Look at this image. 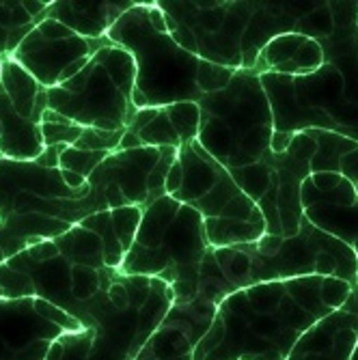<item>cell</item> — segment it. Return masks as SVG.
I'll list each match as a JSON object with an SVG mask.
<instances>
[{"mask_svg":"<svg viewBox=\"0 0 358 360\" xmlns=\"http://www.w3.org/2000/svg\"><path fill=\"white\" fill-rule=\"evenodd\" d=\"M91 188L72 190L60 169L22 160H0V248L7 259L72 226L65 220L70 201L87 199Z\"/></svg>","mask_w":358,"mask_h":360,"instance_id":"6da1fadb","label":"cell"},{"mask_svg":"<svg viewBox=\"0 0 358 360\" xmlns=\"http://www.w3.org/2000/svg\"><path fill=\"white\" fill-rule=\"evenodd\" d=\"M197 143L226 171L262 162L274 136V117L259 74L240 70L224 91L199 100Z\"/></svg>","mask_w":358,"mask_h":360,"instance_id":"7a4b0ae2","label":"cell"},{"mask_svg":"<svg viewBox=\"0 0 358 360\" xmlns=\"http://www.w3.org/2000/svg\"><path fill=\"white\" fill-rule=\"evenodd\" d=\"M108 39L127 50L136 60L132 104L139 110L199 102L203 97L197 84L201 58L181 50L169 32L153 28L147 0H139L117 20V24L108 30Z\"/></svg>","mask_w":358,"mask_h":360,"instance_id":"3957f363","label":"cell"},{"mask_svg":"<svg viewBox=\"0 0 358 360\" xmlns=\"http://www.w3.org/2000/svg\"><path fill=\"white\" fill-rule=\"evenodd\" d=\"M134 86V56L110 44L95 52L78 76L46 91L48 108L80 127L117 132L132 123L139 112L132 104Z\"/></svg>","mask_w":358,"mask_h":360,"instance_id":"277c9868","label":"cell"},{"mask_svg":"<svg viewBox=\"0 0 358 360\" xmlns=\"http://www.w3.org/2000/svg\"><path fill=\"white\" fill-rule=\"evenodd\" d=\"M110 44L108 35L102 39H87L65 24L46 18L11 58L48 91L78 76L93 54Z\"/></svg>","mask_w":358,"mask_h":360,"instance_id":"5b68a950","label":"cell"},{"mask_svg":"<svg viewBox=\"0 0 358 360\" xmlns=\"http://www.w3.org/2000/svg\"><path fill=\"white\" fill-rule=\"evenodd\" d=\"M165 147H139L110 153L89 177V196L80 201L82 220L119 207H147L149 175L158 167Z\"/></svg>","mask_w":358,"mask_h":360,"instance_id":"8992f818","label":"cell"},{"mask_svg":"<svg viewBox=\"0 0 358 360\" xmlns=\"http://www.w3.org/2000/svg\"><path fill=\"white\" fill-rule=\"evenodd\" d=\"M63 335L68 333L37 311L35 298H0V360H46Z\"/></svg>","mask_w":358,"mask_h":360,"instance_id":"52a82bcc","label":"cell"},{"mask_svg":"<svg viewBox=\"0 0 358 360\" xmlns=\"http://www.w3.org/2000/svg\"><path fill=\"white\" fill-rule=\"evenodd\" d=\"M218 307L197 296L188 304H173L136 360H194V349L205 337Z\"/></svg>","mask_w":358,"mask_h":360,"instance_id":"ba28073f","label":"cell"},{"mask_svg":"<svg viewBox=\"0 0 358 360\" xmlns=\"http://www.w3.org/2000/svg\"><path fill=\"white\" fill-rule=\"evenodd\" d=\"M356 343L358 317L341 309L307 330L287 360H350Z\"/></svg>","mask_w":358,"mask_h":360,"instance_id":"9c48e42d","label":"cell"},{"mask_svg":"<svg viewBox=\"0 0 358 360\" xmlns=\"http://www.w3.org/2000/svg\"><path fill=\"white\" fill-rule=\"evenodd\" d=\"M136 3L139 0H123V3H110V0H97V3L54 0L46 11V18L65 24L87 39H102L117 24V20L123 13H127Z\"/></svg>","mask_w":358,"mask_h":360,"instance_id":"30bf717a","label":"cell"},{"mask_svg":"<svg viewBox=\"0 0 358 360\" xmlns=\"http://www.w3.org/2000/svg\"><path fill=\"white\" fill-rule=\"evenodd\" d=\"M179 162L184 167V184L173 194V199H177L184 205L201 201L207 192H212L220 175L226 171L197 141L179 147Z\"/></svg>","mask_w":358,"mask_h":360,"instance_id":"8fae6325","label":"cell"},{"mask_svg":"<svg viewBox=\"0 0 358 360\" xmlns=\"http://www.w3.org/2000/svg\"><path fill=\"white\" fill-rule=\"evenodd\" d=\"M48 0H0V60L11 58L22 41L46 20Z\"/></svg>","mask_w":358,"mask_h":360,"instance_id":"7c38bea8","label":"cell"},{"mask_svg":"<svg viewBox=\"0 0 358 360\" xmlns=\"http://www.w3.org/2000/svg\"><path fill=\"white\" fill-rule=\"evenodd\" d=\"M46 360H134L123 349L100 337L95 330L84 328L80 333L63 335L50 347Z\"/></svg>","mask_w":358,"mask_h":360,"instance_id":"4fadbf2b","label":"cell"},{"mask_svg":"<svg viewBox=\"0 0 358 360\" xmlns=\"http://www.w3.org/2000/svg\"><path fill=\"white\" fill-rule=\"evenodd\" d=\"M305 218L319 231L345 242L347 246H354L358 242V201L352 207L319 203L305 210Z\"/></svg>","mask_w":358,"mask_h":360,"instance_id":"5bb4252c","label":"cell"},{"mask_svg":"<svg viewBox=\"0 0 358 360\" xmlns=\"http://www.w3.org/2000/svg\"><path fill=\"white\" fill-rule=\"evenodd\" d=\"M205 238L212 248H231L257 244L266 236V224H255L229 218H203Z\"/></svg>","mask_w":358,"mask_h":360,"instance_id":"9a60e30c","label":"cell"},{"mask_svg":"<svg viewBox=\"0 0 358 360\" xmlns=\"http://www.w3.org/2000/svg\"><path fill=\"white\" fill-rule=\"evenodd\" d=\"M307 132L317 141V153L311 160V175L324 171L341 173V160L358 147L356 141L339 132H326V129H307Z\"/></svg>","mask_w":358,"mask_h":360,"instance_id":"2e32d148","label":"cell"},{"mask_svg":"<svg viewBox=\"0 0 358 360\" xmlns=\"http://www.w3.org/2000/svg\"><path fill=\"white\" fill-rule=\"evenodd\" d=\"M84 229H91L97 236L104 240V261H106V268L110 270H121L123 261L127 250L123 248L117 231H115V222H113V214L108 212H100V214H93L89 218H84L80 222Z\"/></svg>","mask_w":358,"mask_h":360,"instance_id":"e0dca14e","label":"cell"},{"mask_svg":"<svg viewBox=\"0 0 358 360\" xmlns=\"http://www.w3.org/2000/svg\"><path fill=\"white\" fill-rule=\"evenodd\" d=\"M229 173H231L234 181L238 184V188L255 203L262 201L268 194V190L272 188V169L264 160L257 162V165H250V167L234 169Z\"/></svg>","mask_w":358,"mask_h":360,"instance_id":"ac0fdd59","label":"cell"},{"mask_svg":"<svg viewBox=\"0 0 358 360\" xmlns=\"http://www.w3.org/2000/svg\"><path fill=\"white\" fill-rule=\"evenodd\" d=\"M80 125H76L74 121L65 119L63 115L54 112V110H46L44 119H41V136H44V145L46 147H54V145H65V147H74L76 141L82 136Z\"/></svg>","mask_w":358,"mask_h":360,"instance_id":"d6986e66","label":"cell"},{"mask_svg":"<svg viewBox=\"0 0 358 360\" xmlns=\"http://www.w3.org/2000/svg\"><path fill=\"white\" fill-rule=\"evenodd\" d=\"M167 115L175 127V132L179 134L181 143H192L199 136V127H201V108L199 102H181V104H171L165 106Z\"/></svg>","mask_w":358,"mask_h":360,"instance_id":"ffe728a7","label":"cell"},{"mask_svg":"<svg viewBox=\"0 0 358 360\" xmlns=\"http://www.w3.org/2000/svg\"><path fill=\"white\" fill-rule=\"evenodd\" d=\"M335 20H333V13H331V5L328 3H319L315 11L302 15L298 22H296V30L298 35H305L309 39H315V41H321V39H328L335 35Z\"/></svg>","mask_w":358,"mask_h":360,"instance_id":"44dd1931","label":"cell"},{"mask_svg":"<svg viewBox=\"0 0 358 360\" xmlns=\"http://www.w3.org/2000/svg\"><path fill=\"white\" fill-rule=\"evenodd\" d=\"M108 155V151H80L76 147H65V151L60 153V169L78 173L89 179Z\"/></svg>","mask_w":358,"mask_h":360,"instance_id":"7402d4cb","label":"cell"},{"mask_svg":"<svg viewBox=\"0 0 358 360\" xmlns=\"http://www.w3.org/2000/svg\"><path fill=\"white\" fill-rule=\"evenodd\" d=\"M236 74L238 72L231 70V68H224V65H216V63H210V60L201 58L199 70H197V84H199L203 95L218 93V91H224L226 86L231 84Z\"/></svg>","mask_w":358,"mask_h":360,"instance_id":"603a6c76","label":"cell"},{"mask_svg":"<svg viewBox=\"0 0 358 360\" xmlns=\"http://www.w3.org/2000/svg\"><path fill=\"white\" fill-rule=\"evenodd\" d=\"M113 214V222H115V231L123 244V248L129 252V248L134 246L136 233H139V226L143 220V207L136 205H129V207H119V210H110ZM127 257V255H125Z\"/></svg>","mask_w":358,"mask_h":360,"instance_id":"cb8c5ba5","label":"cell"},{"mask_svg":"<svg viewBox=\"0 0 358 360\" xmlns=\"http://www.w3.org/2000/svg\"><path fill=\"white\" fill-rule=\"evenodd\" d=\"M125 136V129H117V132H106V129H95V127H84L82 136L76 141V149L80 151H108L115 153L119 151V145Z\"/></svg>","mask_w":358,"mask_h":360,"instance_id":"d4e9b609","label":"cell"},{"mask_svg":"<svg viewBox=\"0 0 358 360\" xmlns=\"http://www.w3.org/2000/svg\"><path fill=\"white\" fill-rule=\"evenodd\" d=\"M354 287L343 281V278H337V276H331V278H324V285H321V300L328 309L333 311H341L345 307V302L350 300Z\"/></svg>","mask_w":358,"mask_h":360,"instance_id":"484cf974","label":"cell"},{"mask_svg":"<svg viewBox=\"0 0 358 360\" xmlns=\"http://www.w3.org/2000/svg\"><path fill=\"white\" fill-rule=\"evenodd\" d=\"M358 201V192L356 186L343 177V181L328 194H324V201L321 203H333V205H341V207H352Z\"/></svg>","mask_w":358,"mask_h":360,"instance_id":"4316f807","label":"cell"},{"mask_svg":"<svg viewBox=\"0 0 358 360\" xmlns=\"http://www.w3.org/2000/svg\"><path fill=\"white\" fill-rule=\"evenodd\" d=\"M337 28H350L358 24V3H328Z\"/></svg>","mask_w":358,"mask_h":360,"instance_id":"83f0119b","label":"cell"},{"mask_svg":"<svg viewBox=\"0 0 358 360\" xmlns=\"http://www.w3.org/2000/svg\"><path fill=\"white\" fill-rule=\"evenodd\" d=\"M173 20H175V18H173ZM169 35L173 37V41H175L181 50H186V52H190V54L197 56V52H199V48H197V37H194V32H192L186 24L177 22V26L169 32Z\"/></svg>","mask_w":358,"mask_h":360,"instance_id":"f1b7e54d","label":"cell"},{"mask_svg":"<svg viewBox=\"0 0 358 360\" xmlns=\"http://www.w3.org/2000/svg\"><path fill=\"white\" fill-rule=\"evenodd\" d=\"M315 276H321V278L339 276V261L331 252L321 250L315 259Z\"/></svg>","mask_w":358,"mask_h":360,"instance_id":"f546056e","label":"cell"},{"mask_svg":"<svg viewBox=\"0 0 358 360\" xmlns=\"http://www.w3.org/2000/svg\"><path fill=\"white\" fill-rule=\"evenodd\" d=\"M300 201H302V210H309L313 205H319L324 201V192L317 190V186L313 184L311 177H307L302 181V188H300Z\"/></svg>","mask_w":358,"mask_h":360,"instance_id":"4dcf8cb0","label":"cell"},{"mask_svg":"<svg viewBox=\"0 0 358 360\" xmlns=\"http://www.w3.org/2000/svg\"><path fill=\"white\" fill-rule=\"evenodd\" d=\"M311 179H313V184L317 186V190H319V192L328 194V192H333V190L343 181V175H341V173L324 171V173H313V175H311Z\"/></svg>","mask_w":358,"mask_h":360,"instance_id":"1f68e13d","label":"cell"},{"mask_svg":"<svg viewBox=\"0 0 358 360\" xmlns=\"http://www.w3.org/2000/svg\"><path fill=\"white\" fill-rule=\"evenodd\" d=\"M341 175L350 179L354 186L358 184V147L341 160Z\"/></svg>","mask_w":358,"mask_h":360,"instance_id":"d6a6232c","label":"cell"},{"mask_svg":"<svg viewBox=\"0 0 358 360\" xmlns=\"http://www.w3.org/2000/svg\"><path fill=\"white\" fill-rule=\"evenodd\" d=\"M184 184V167H181V162H179V155H177V162L171 167L169 175H167V184H165V190L169 196H173Z\"/></svg>","mask_w":358,"mask_h":360,"instance_id":"836d02e7","label":"cell"},{"mask_svg":"<svg viewBox=\"0 0 358 360\" xmlns=\"http://www.w3.org/2000/svg\"><path fill=\"white\" fill-rule=\"evenodd\" d=\"M296 134L298 132H274L272 143H270V151L272 153H285L291 147V143H294Z\"/></svg>","mask_w":358,"mask_h":360,"instance_id":"e575fe53","label":"cell"},{"mask_svg":"<svg viewBox=\"0 0 358 360\" xmlns=\"http://www.w3.org/2000/svg\"><path fill=\"white\" fill-rule=\"evenodd\" d=\"M60 175H63L65 184H68L72 190H84V188H89V179H84V177H82V175H78V173L63 171V169H60Z\"/></svg>","mask_w":358,"mask_h":360,"instance_id":"d590c367","label":"cell"},{"mask_svg":"<svg viewBox=\"0 0 358 360\" xmlns=\"http://www.w3.org/2000/svg\"><path fill=\"white\" fill-rule=\"evenodd\" d=\"M350 360H358V343H356V347H354V352H352Z\"/></svg>","mask_w":358,"mask_h":360,"instance_id":"8d00e7d4","label":"cell"},{"mask_svg":"<svg viewBox=\"0 0 358 360\" xmlns=\"http://www.w3.org/2000/svg\"><path fill=\"white\" fill-rule=\"evenodd\" d=\"M5 261H7V255L3 252V248H0V264H5Z\"/></svg>","mask_w":358,"mask_h":360,"instance_id":"74e56055","label":"cell"},{"mask_svg":"<svg viewBox=\"0 0 358 360\" xmlns=\"http://www.w3.org/2000/svg\"><path fill=\"white\" fill-rule=\"evenodd\" d=\"M352 248H354V252H356V257H358V242H356V244H354Z\"/></svg>","mask_w":358,"mask_h":360,"instance_id":"f35d334b","label":"cell"},{"mask_svg":"<svg viewBox=\"0 0 358 360\" xmlns=\"http://www.w3.org/2000/svg\"><path fill=\"white\" fill-rule=\"evenodd\" d=\"M354 291L358 293V278H356V287H354Z\"/></svg>","mask_w":358,"mask_h":360,"instance_id":"ab89813d","label":"cell"},{"mask_svg":"<svg viewBox=\"0 0 358 360\" xmlns=\"http://www.w3.org/2000/svg\"><path fill=\"white\" fill-rule=\"evenodd\" d=\"M3 158H5V155H3V151H0V160H3Z\"/></svg>","mask_w":358,"mask_h":360,"instance_id":"60d3db41","label":"cell"},{"mask_svg":"<svg viewBox=\"0 0 358 360\" xmlns=\"http://www.w3.org/2000/svg\"><path fill=\"white\" fill-rule=\"evenodd\" d=\"M356 192H358V184H356Z\"/></svg>","mask_w":358,"mask_h":360,"instance_id":"b9f144b4","label":"cell"},{"mask_svg":"<svg viewBox=\"0 0 358 360\" xmlns=\"http://www.w3.org/2000/svg\"><path fill=\"white\" fill-rule=\"evenodd\" d=\"M0 86H3V82H0Z\"/></svg>","mask_w":358,"mask_h":360,"instance_id":"7bdbcfd3","label":"cell"}]
</instances>
